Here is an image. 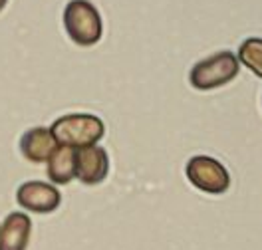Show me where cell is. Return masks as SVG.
<instances>
[{"label":"cell","instance_id":"6da1fadb","mask_svg":"<svg viewBox=\"0 0 262 250\" xmlns=\"http://www.w3.org/2000/svg\"><path fill=\"white\" fill-rule=\"evenodd\" d=\"M50 131L58 145H68L74 149H82L90 145H98L105 135V123L94 113H68L58 117Z\"/></svg>","mask_w":262,"mask_h":250},{"label":"cell","instance_id":"7a4b0ae2","mask_svg":"<svg viewBox=\"0 0 262 250\" xmlns=\"http://www.w3.org/2000/svg\"><path fill=\"white\" fill-rule=\"evenodd\" d=\"M64 28L78 46H96L103 36V20L90 0H70L64 8Z\"/></svg>","mask_w":262,"mask_h":250},{"label":"cell","instance_id":"3957f363","mask_svg":"<svg viewBox=\"0 0 262 250\" xmlns=\"http://www.w3.org/2000/svg\"><path fill=\"white\" fill-rule=\"evenodd\" d=\"M241 72V62L230 50L216 52L191 67L189 82L199 92H211L230 83Z\"/></svg>","mask_w":262,"mask_h":250},{"label":"cell","instance_id":"277c9868","mask_svg":"<svg viewBox=\"0 0 262 250\" xmlns=\"http://www.w3.org/2000/svg\"><path fill=\"white\" fill-rule=\"evenodd\" d=\"M187 179L195 189L207 195H223L230 189L229 169L209 155H195L185 167Z\"/></svg>","mask_w":262,"mask_h":250},{"label":"cell","instance_id":"5b68a950","mask_svg":"<svg viewBox=\"0 0 262 250\" xmlns=\"http://www.w3.org/2000/svg\"><path fill=\"white\" fill-rule=\"evenodd\" d=\"M16 202L38 215H50L54 213L60 202H62V193L54 183H44V181H26L18 187Z\"/></svg>","mask_w":262,"mask_h":250},{"label":"cell","instance_id":"8992f818","mask_svg":"<svg viewBox=\"0 0 262 250\" xmlns=\"http://www.w3.org/2000/svg\"><path fill=\"white\" fill-rule=\"evenodd\" d=\"M110 173V157L101 145L76 149V179L83 185H99Z\"/></svg>","mask_w":262,"mask_h":250},{"label":"cell","instance_id":"52a82bcc","mask_svg":"<svg viewBox=\"0 0 262 250\" xmlns=\"http://www.w3.org/2000/svg\"><path fill=\"white\" fill-rule=\"evenodd\" d=\"M32 234V220L26 213H10L0 224V250H26Z\"/></svg>","mask_w":262,"mask_h":250},{"label":"cell","instance_id":"ba28073f","mask_svg":"<svg viewBox=\"0 0 262 250\" xmlns=\"http://www.w3.org/2000/svg\"><path fill=\"white\" fill-rule=\"evenodd\" d=\"M56 147L58 141L54 139L50 127H32L20 139V151L30 163H46Z\"/></svg>","mask_w":262,"mask_h":250},{"label":"cell","instance_id":"9c48e42d","mask_svg":"<svg viewBox=\"0 0 262 250\" xmlns=\"http://www.w3.org/2000/svg\"><path fill=\"white\" fill-rule=\"evenodd\" d=\"M46 165L50 183L68 185L76 179V149L68 145H58L50 155Z\"/></svg>","mask_w":262,"mask_h":250},{"label":"cell","instance_id":"30bf717a","mask_svg":"<svg viewBox=\"0 0 262 250\" xmlns=\"http://www.w3.org/2000/svg\"><path fill=\"white\" fill-rule=\"evenodd\" d=\"M236 58L254 76L262 78V38H246L238 48Z\"/></svg>","mask_w":262,"mask_h":250},{"label":"cell","instance_id":"8fae6325","mask_svg":"<svg viewBox=\"0 0 262 250\" xmlns=\"http://www.w3.org/2000/svg\"><path fill=\"white\" fill-rule=\"evenodd\" d=\"M6 4H8V0H0V12L4 10V6H6Z\"/></svg>","mask_w":262,"mask_h":250}]
</instances>
